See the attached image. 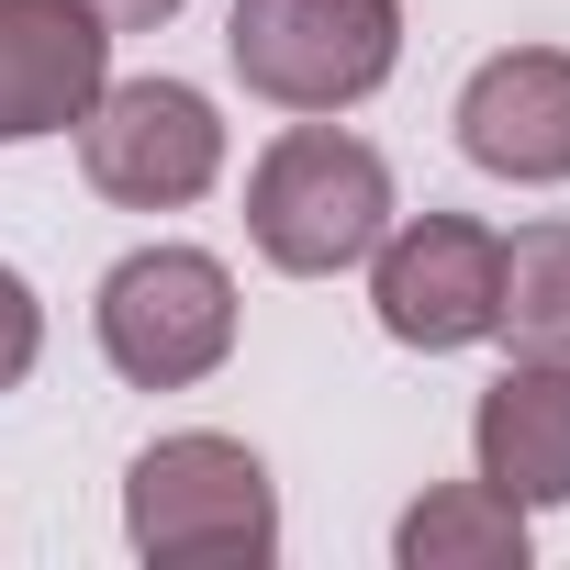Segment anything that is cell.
Here are the masks:
<instances>
[{
	"label": "cell",
	"mask_w": 570,
	"mask_h": 570,
	"mask_svg": "<svg viewBox=\"0 0 570 570\" xmlns=\"http://www.w3.org/2000/svg\"><path fill=\"white\" fill-rule=\"evenodd\" d=\"M459 146L492 179H570V57L514 46L459 90Z\"/></svg>",
	"instance_id": "8"
},
{
	"label": "cell",
	"mask_w": 570,
	"mask_h": 570,
	"mask_svg": "<svg viewBox=\"0 0 570 570\" xmlns=\"http://www.w3.org/2000/svg\"><path fill=\"white\" fill-rule=\"evenodd\" d=\"M224 57L279 112H347V101H370L392 79L403 12L392 0H235Z\"/></svg>",
	"instance_id": "3"
},
{
	"label": "cell",
	"mask_w": 570,
	"mask_h": 570,
	"mask_svg": "<svg viewBox=\"0 0 570 570\" xmlns=\"http://www.w3.org/2000/svg\"><path fill=\"white\" fill-rule=\"evenodd\" d=\"M101 347L124 381L146 392H190L224 370L235 347V279L202 257V246H146L101 279Z\"/></svg>",
	"instance_id": "4"
},
{
	"label": "cell",
	"mask_w": 570,
	"mask_h": 570,
	"mask_svg": "<svg viewBox=\"0 0 570 570\" xmlns=\"http://www.w3.org/2000/svg\"><path fill=\"white\" fill-rule=\"evenodd\" d=\"M112 79V35L90 0H0V146L68 135Z\"/></svg>",
	"instance_id": "7"
},
{
	"label": "cell",
	"mask_w": 570,
	"mask_h": 570,
	"mask_svg": "<svg viewBox=\"0 0 570 570\" xmlns=\"http://www.w3.org/2000/svg\"><path fill=\"white\" fill-rule=\"evenodd\" d=\"M403 559L414 570H525V503H503L492 481H448L403 514Z\"/></svg>",
	"instance_id": "10"
},
{
	"label": "cell",
	"mask_w": 570,
	"mask_h": 570,
	"mask_svg": "<svg viewBox=\"0 0 570 570\" xmlns=\"http://www.w3.org/2000/svg\"><path fill=\"white\" fill-rule=\"evenodd\" d=\"M90 12H101V23H168L179 0H90Z\"/></svg>",
	"instance_id": "13"
},
{
	"label": "cell",
	"mask_w": 570,
	"mask_h": 570,
	"mask_svg": "<svg viewBox=\"0 0 570 570\" xmlns=\"http://www.w3.org/2000/svg\"><path fill=\"white\" fill-rule=\"evenodd\" d=\"M246 235L268 268H292V279H325V268H358L381 235H392V168L336 135V124H292L257 179H246Z\"/></svg>",
	"instance_id": "1"
},
{
	"label": "cell",
	"mask_w": 570,
	"mask_h": 570,
	"mask_svg": "<svg viewBox=\"0 0 570 570\" xmlns=\"http://www.w3.org/2000/svg\"><path fill=\"white\" fill-rule=\"evenodd\" d=\"M481 481L503 503H570V358H525L481 392Z\"/></svg>",
	"instance_id": "9"
},
{
	"label": "cell",
	"mask_w": 570,
	"mask_h": 570,
	"mask_svg": "<svg viewBox=\"0 0 570 570\" xmlns=\"http://www.w3.org/2000/svg\"><path fill=\"white\" fill-rule=\"evenodd\" d=\"M492 336H514V358H570V224H525L503 246Z\"/></svg>",
	"instance_id": "11"
},
{
	"label": "cell",
	"mask_w": 570,
	"mask_h": 570,
	"mask_svg": "<svg viewBox=\"0 0 570 570\" xmlns=\"http://www.w3.org/2000/svg\"><path fill=\"white\" fill-rule=\"evenodd\" d=\"M124 525L168 570H257L279 548L268 470L235 436H157L135 459V481H124Z\"/></svg>",
	"instance_id": "2"
},
{
	"label": "cell",
	"mask_w": 570,
	"mask_h": 570,
	"mask_svg": "<svg viewBox=\"0 0 570 570\" xmlns=\"http://www.w3.org/2000/svg\"><path fill=\"white\" fill-rule=\"evenodd\" d=\"M370 303L403 347H470L492 336V268H503V235H481L470 213H425L403 224L392 246H370Z\"/></svg>",
	"instance_id": "6"
},
{
	"label": "cell",
	"mask_w": 570,
	"mask_h": 570,
	"mask_svg": "<svg viewBox=\"0 0 570 570\" xmlns=\"http://www.w3.org/2000/svg\"><path fill=\"white\" fill-rule=\"evenodd\" d=\"M79 168L101 202H135V213H168V202H202L213 168H224V124L190 79H124L79 112Z\"/></svg>",
	"instance_id": "5"
},
{
	"label": "cell",
	"mask_w": 570,
	"mask_h": 570,
	"mask_svg": "<svg viewBox=\"0 0 570 570\" xmlns=\"http://www.w3.org/2000/svg\"><path fill=\"white\" fill-rule=\"evenodd\" d=\"M35 347H46V314H35V292H23V279L0 268V392L35 370Z\"/></svg>",
	"instance_id": "12"
}]
</instances>
